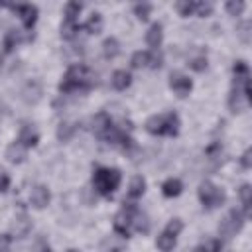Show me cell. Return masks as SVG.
<instances>
[{"instance_id": "obj_1", "label": "cell", "mask_w": 252, "mask_h": 252, "mask_svg": "<svg viewBox=\"0 0 252 252\" xmlns=\"http://www.w3.org/2000/svg\"><path fill=\"white\" fill-rule=\"evenodd\" d=\"M93 85H94L93 71L85 65H73L63 75V81L59 83V91L61 93H77V91L83 93V91H89Z\"/></svg>"}, {"instance_id": "obj_2", "label": "cell", "mask_w": 252, "mask_h": 252, "mask_svg": "<svg viewBox=\"0 0 252 252\" xmlns=\"http://www.w3.org/2000/svg\"><path fill=\"white\" fill-rule=\"evenodd\" d=\"M146 130L154 136H175L179 132V116L175 112L154 114L146 120Z\"/></svg>"}, {"instance_id": "obj_3", "label": "cell", "mask_w": 252, "mask_h": 252, "mask_svg": "<svg viewBox=\"0 0 252 252\" xmlns=\"http://www.w3.org/2000/svg\"><path fill=\"white\" fill-rule=\"evenodd\" d=\"M120 179H122L120 171L118 169H110V167H96L94 173H93V185L104 197H110L118 189Z\"/></svg>"}, {"instance_id": "obj_4", "label": "cell", "mask_w": 252, "mask_h": 252, "mask_svg": "<svg viewBox=\"0 0 252 252\" xmlns=\"http://www.w3.org/2000/svg\"><path fill=\"white\" fill-rule=\"evenodd\" d=\"M248 104H250V79L234 83V89H232L230 98H228V108L234 114L244 112L248 108Z\"/></svg>"}, {"instance_id": "obj_5", "label": "cell", "mask_w": 252, "mask_h": 252, "mask_svg": "<svg viewBox=\"0 0 252 252\" xmlns=\"http://www.w3.org/2000/svg\"><path fill=\"white\" fill-rule=\"evenodd\" d=\"M136 211H138L136 205L124 203V207L116 213V217H114V230H116L120 236L128 238L130 232L134 230V215H136Z\"/></svg>"}, {"instance_id": "obj_6", "label": "cell", "mask_w": 252, "mask_h": 252, "mask_svg": "<svg viewBox=\"0 0 252 252\" xmlns=\"http://www.w3.org/2000/svg\"><path fill=\"white\" fill-rule=\"evenodd\" d=\"M224 199L226 197H224V191L220 187H217L211 181L201 183V187H199V201H201V205L205 209H217V207H220L224 203Z\"/></svg>"}, {"instance_id": "obj_7", "label": "cell", "mask_w": 252, "mask_h": 252, "mask_svg": "<svg viewBox=\"0 0 252 252\" xmlns=\"http://www.w3.org/2000/svg\"><path fill=\"white\" fill-rule=\"evenodd\" d=\"M242 224H244V215H242V211L232 209V211H228V215L220 220V224H219V234H220L224 240H230V238L236 236V232L242 228Z\"/></svg>"}, {"instance_id": "obj_8", "label": "cell", "mask_w": 252, "mask_h": 252, "mask_svg": "<svg viewBox=\"0 0 252 252\" xmlns=\"http://www.w3.org/2000/svg\"><path fill=\"white\" fill-rule=\"evenodd\" d=\"M181 228H183V222H181V219H171V220L167 222V226L163 228V232L158 236V240H156V246H158L159 250H163V252L171 250V248L175 246V242H177V236H179Z\"/></svg>"}, {"instance_id": "obj_9", "label": "cell", "mask_w": 252, "mask_h": 252, "mask_svg": "<svg viewBox=\"0 0 252 252\" xmlns=\"http://www.w3.org/2000/svg\"><path fill=\"white\" fill-rule=\"evenodd\" d=\"M169 87H171V91H173L175 94L187 96V94L191 93V89H193V83H191V79H189L187 75H183V73H171V77H169Z\"/></svg>"}, {"instance_id": "obj_10", "label": "cell", "mask_w": 252, "mask_h": 252, "mask_svg": "<svg viewBox=\"0 0 252 252\" xmlns=\"http://www.w3.org/2000/svg\"><path fill=\"white\" fill-rule=\"evenodd\" d=\"M91 128H93L94 136H98V138L104 140V136H106V134L110 132V128H112V120H110V116H108L106 112H98V114L93 116Z\"/></svg>"}, {"instance_id": "obj_11", "label": "cell", "mask_w": 252, "mask_h": 252, "mask_svg": "<svg viewBox=\"0 0 252 252\" xmlns=\"http://www.w3.org/2000/svg\"><path fill=\"white\" fill-rule=\"evenodd\" d=\"M30 201H32V205H33L35 209H43V207L49 205L51 193H49V189H47L45 185H35V187L32 189V193H30Z\"/></svg>"}, {"instance_id": "obj_12", "label": "cell", "mask_w": 252, "mask_h": 252, "mask_svg": "<svg viewBox=\"0 0 252 252\" xmlns=\"http://www.w3.org/2000/svg\"><path fill=\"white\" fill-rule=\"evenodd\" d=\"M39 136H37V130L33 128V124H24L22 130H20V136H18V142L24 144L26 148H33L37 144Z\"/></svg>"}, {"instance_id": "obj_13", "label": "cell", "mask_w": 252, "mask_h": 252, "mask_svg": "<svg viewBox=\"0 0 252 252\" xmlns=\"http://www.w3.org/2000/svg\"><path fill=\"white\" fill-rule=\"evenodd\" d=\"M16 12L20 14V18H22V22H24V26H26L28 30L33 28V24H35V20H37V8H35V6H32L30 2H26V4H22Z\"/></svg>"}, {"instance_id": "obj_14", "label": "cell", "mask_w": 252, "mask_h": 252, "mask_svg": "<svg viewBox=\"0 0 252 252\" xmlns=\"http://www.w3.org/2000/svg\"><path fill=\"white\" fill-rule=\"evenodd\" d=\"M161 39H163V28H161V24H152L150 30H148V33H146L148 45L152 49H158L161 45Z\"/></svg>"}, {"instance_id": "obj_15", "label": "cell", "mask_w": 252, "mask_h": 252, "mask_svg": "<svg viewBox=\"0 0 252 252\" xmlns=\"http://www.w3.org/2000/svg\"><path fill=\"white\" fill-rule=\"evenodd\" d=\"M110 83H112V87H114L116 91H126V89L130 87V83H132V77H130V73H128V71L118 69V71H114V73H112Z\"/></svg>"}, {"instance_id": "obj_16", "label": "cell", "mask_w": 252, "mask_h": 252, "mask_svg": "<svg viewBox=\"0 0 252 252\" xmlns=\"http://www.w3.org/2000/svg\"><path fill=\"white\" fill-rule=\"evenodd\" d=\"M6 158H8L12 163H20V161H24V158H26V146L20 144V142L10 144L8 150H6Z\"/></svg>"}, {"instance_id": "obj_17", "label": "cell", "mask_w": 252, "mask_h": 252, "mask_svg": "<svg viewBox=\"0 0 252 252\" xmlns=\"http://www.w3.org/2000/svg\"><path fill=\"white\" fill-rule=\"evenodd\" d=\"M181 189H183V183H181L179 179H175V177H169V179L163 181V185H161V191H163L165 197H177V195L181 193Z\"/></svg>"}, {"instance_id": "obj_18", "label": "cell", "mask_w": 252, "mask_h": 252, "mask_svg": "<svg viewBox=\"0 0 252 252\" xmlns=\"http://www.w3.org/2000/svg\"><path fill=\"white\" fill-rule=\"evenodd\" d=\"M39 96H41V87H39V83H35V81L28 83L26 89H24V100H26V102H37Z\"/></svg>"}, {"instance_id": "obj_19", "label": "cell", "mask_w": 252, "mask_h": 252, "mask_svg": "<svg viewBox=\"0 0 252 252\" xmlns=\"http://www.w3.org/2000/svg\"><path fill=\"white\" fill-rule=\"evenodd\" d=\"M144 191H146V179L144 177H134L132 181H130V189H128V197L130 199H138V197H142L144 195Z\"/></svg>"}, {"instance_id": "obj_20", "label": "cell", "mask_w": 252, "mask_h": 252, "mask_svg": "<svg viewBox=\"0 0 252 252\" xmlns=\"http://www.w3.org/2000/svg\"><path fill=\"white\" fill-rule=\"evenodd\" d=\"M118 53H120V43H118L114 37L104 39V43H102V55H104L106 59H114Z\"/></svg>"}, {"instance_id": "obj_21", "label": "cell", "mask_w": 252, "mask_h": 252, "mask_svg": "<svg viewBox=\"0 0 252 252\" xmlns=\"http://www.w3.org/2000/svg\"><path fill=\"white\" fill-rule=\"evenodd\" d=\"M175 10L181 18H189L195 14V0H175Z\"/></svg>"}, {"instance_id": "obj_22", "label": "cell", "mask_w": 252, "mask_h": 252, "mask_svg": "<svg viewBox=\"0 0 252 252\" xmlns=\"http://www.w3.org/2000/svg\"><path fill=\"white\" fill-rule=\"evenodd\" d=\"M75 130H77V124H73V122H63V124H59V128H57V138H59L61 142H69V140L73 138Z\"/></svg>"}, {"instance_id": "obj_23", "label": "cell", "mask_w": 252, "mask_h": 252, "mask_svg": "<svg viewBox=\"0 0 252 252\" xmlns=\"http://www.w3.org/2000/svg\"><path fill=\"white\" fill-rule=\"evenodd\" d=\"M81 10H83L81 0H69V2L65 4V20L77 22V16L81 14Z\"/></svg>"}, {"instance_id": "obj_24", "label": "cell", "mask_w": 252, "mask_h": 252, "mask_svg": "<svg viewBox=\"0 0 252 252\" xmlns=\"http://www.w3.org/2000/svg\"><path fill=\"white\" fill-rule=\"evenodd\" d=\"M85 30L89 32V33H100L102 32V16L100 14H93L89 20H87V24H85Z\"/></svg>"}, {"instance_id": "obj_25", "label": "cell", "mask_w": 252, "mask_h": 252, "mask_svg": "<svg viewBox=\"0 0 252 252\" xmlns=\"http://www.w3.org/2000/svg\"><path fill=\"white\" fill-rule=\"evenodd\" d=\"M75 35H77V22L63 20V24H61V37L63 39H73Z\"/></svg>"}, {"instance_id": "obj_26", "label": "cell", "mask_w": 252, "mask_h": 252, "mask_svg": "<svg viewBox=\"0 0 252 252\" xmlns=\"http://www.w3.org/2000/svg\"><path fill=\"white\" fill-rule=\"evenodd\" d=\"M246 10V2L244 0H226V12L230 16H242Z\"/></svg>"}, {"instance_id": "obj_27", "label": "cell", "mask_w": 252, "mask_h": 252, "mask_svg": "<svg viewBox=\"0 0 252 252\" xmlns=\"http://www.w3.org/2000/svg\"><path fill=\"white\" fill-rule=\"evenodd\" d=\"M148 65H150V51H136L132 55V67L142 69V67H148Z\"/></svg>"}, {"instance_id": "obj_28", "label": "cell", "mask_w": 252, "mask_h": 252, "mask_svg": "<svg viewBox=\"0 0 252 252\" xmlns=\"http://www.w3.org/2000/svg\"><path fill=\"white\" fill-rule=\"evenodd\" d=\"M28 230H30V220L26 215H20L14 222V232H16V236H24V234H28Z\"/></svg>"}, {"instance_id": "obj_29", "label": "cell", "mask_w": 252, "mask_h": 252, "mask_svg": "<svg viewBox=\"0 0 252 252\" xmlns=\"http://www.w3.org/2000/svg\"><path fill=\"white\" fill-rule=\"evenodd\" d=\"M148 228H150L148 217H146L144 213L136 211V215H134V230H138V232H148Z\"/></svg>"}, {"instance_id": "obj_30", "label": "cell", "mask_w": 252, "mask_h": 252, "mask_svg": "<svg viewBox=\"0 0 252 252\" xmlns=\"http://www.w3.org/2000/svg\"><path fill=\"white\" fill-rule=\"evenodd\" d=\"M195 12H197L201 18H207V16H211L213 6H211L209 0H195Z\"/></svg>"}, {"instance_id": "obj_31", "label": "cell", "mask_w": 252, "mask_h": 252, "mask_svg": "<svg viewBox=\"0 0 252 252\" xmlns=\"http://www.w3.org/2000/svg\"><path fill=\"white\" fill-rule=\"evenodd\" d=\"M250 193H252L250 185H242L240 187V201H242V207H244L246 213L250 211Z\"/></svg>"}, {"instance_id": "obj_32", "label": "cell", "mask_w": 252, "mask_h": 252, "mask_svg": "<svg viewBox=\"0 0 252 252\" xmlns=\"http://www.w3.org/2000/svg\"><path fill=\"white\" fill-rule=\"evenodd\" d=\"M248 30H250V22H242V24L238 26V32H236V33H238V37H240L244 43H248V41H250V32H248Z\"/></svg>"}, {"instance_id": "obj_33", "label": "cell", "mask_w": 252, "mask_h": 252, "mask_svg": "<svg viewBox=\"0 0 252 252\" xmlns=\"http://www.w3.org/2000/svg\"><path fill=\"white\" fill-rule=\"evenodd\" d=\"M219 248H222L220 240H207V242H201L197 246V250H219Z\"/></svg>"}, {"instance_id": "obj_34", "label": "cell", "mask_w": 252, "mask_h": 252, "mask_svg": "<svg viewBox=\"0 0 252 252\" xmlns=\"http://www.w3.org/2000/svg\"><path fill=\"white\" fill-rule=\"evenodd\" d=\"M150 4H138L136 8H134V12H136V16L140 18V20H148V16H150Z\"/></svg>"}, {"instance_id": "obj_35", "label": "cell", "mask_w": 252, "mask_h": 252, "mask_svg": "<svg viewBox=\"0 0 252 252\" xmlns=\"http://www.w3.org/2000/svg\"><path fill=\"white\" fill-rule=\"evenodd\" d=\"M20 41V35H18V32H10L8 35H6V49H12L14 47V43H18Z\"/></svg>"}, {"instance_id": "obj_36", "label": "cell", "mask_w": 252, "mask_h": 252, "mask_svg": "<svg viewBox=\"0 0 252 252\" xmlns=\"http://www.w3.org/2000/svg\"><path fill=\"white\" fill-rule=\"evenodd\" d=\"M189 65H191V69H195V71H203V69L207 67V57H197V59H193Z\"/></svg>"}, {"instance_id": "obj_37", "label": "cell", "mask_w": 252, "mask_h": 252, "mask_svg": "<svg viewBox=\"0 0 252 252\" xmlns=\"http://www.w3.org/2000/svg\"><path fill=\"white\" fill-rule=\"evenodd\" d=\"M148 67H154V69L161 67V55L159 53H150V65Z\"/></svg>"}, {"instance_id": "obj_38", "label": "cell", "mask_w": 252, "mask_h": 252, "mask_svg": "<svg viewBox=\"0 0 252 252\" xmlns=\"http://www.w3.org/2000/svg\"><path fill=\"white\" fill-rule=\"evenodd\" d=\"M8 185H10V177L6 173H0V191H8Z\"/></svg>"}, {"instance_id": "obj_39", "label": "cell", "mask_w": 252, "mask_h": 252, "mask_svg": "<svg viewBox=\"0 0 252 252\" xmlns=\"http://www.w3.org/2000/svg\"><path fill=\"white\" fill-rule=\"evenodd\" d=\"M250 154H252L250 150H246V152L242 154V165H244V167H250V165H252V163H250Z\"/></svg>"}, {"instance_id": "obj_40", "label": "cell", "mask_w": 252, "mask_h": 252, "mask_svg": "<svg viewBox=\"0 0 252 252\" xmlns=\"http://www.w3.org/2000/svg\"><path fill=\"white\" fill-rule=\"evenodd\" d=\"M8 238H10V236H4V238L0 240V248H8V246H10V240H8Z\"/></svg>"}, {"instance_id": "obj_41", "label": "cell", "mask_w": 252, "mask_h": 252, "mask_svg": "<svg viewBox=\"0 0 252 252\" xmlns=\"http://www.w3.org/2000/svg\"><path fill=\"white\" fill-rule=\"evenodd\" d=\"M0 4H4V0H0Z\"/></svg>"}]
</instances>
